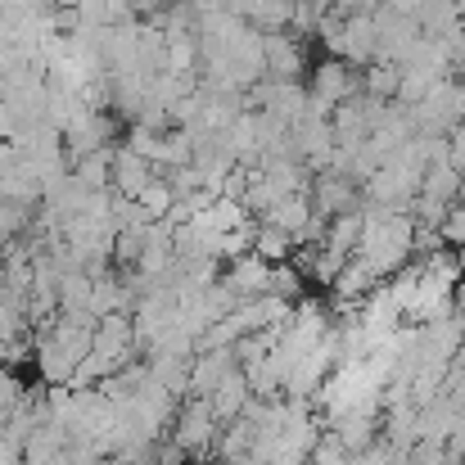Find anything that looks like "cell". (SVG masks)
I'll list each match as a JSON object with an SVG mask.
<instances>
[{
  "instance_id": "3957f363",
  "label": "cell",
  "mask_w": 465,
  "mask_h": 465,
  "mask_svg": "<svg viewBox=\"0 0 465 465\" xmlns=\"http://www.w3.org/2000/svg\"><path fill=\"white\" fill-rule=\"evenodd\" d=\"M158 176V163L150 158H141L136 150H127V145H118L114 150V172H109V190L118 194V199H136L150 181Z\"/></svg>"
},
{
  "instance_id": "8992f818",
  "label": "cell",
  "mask_w": 465,
  "mask_h": 465,
  "mask_svg": "<svg viewBox=\"0 0 465 465\" xmlns=\"http://www.w3.org/2000/svg\"><path fill=\"white\" fill-rule=\"evenodd\" d=\"M439 235H443V244H448V249H465V199H457V203L443 213Z\"/></svg>"
},
{
  "instance_id": "52a82bcc",
  "label": "cell",
  "mask_w": 465,
  "mask_h": 465,
  "mask_svg": "<svg viewBox=\"0 0 465 465\" xmlns=\"http://www.w3.org/2000/svg\"><path fill=\"white\" fill-rule=\"evenodd\" d=\"M127 5H132L136 18H150V23H154L163 9H172V0H127Z\"/></svg>"
},
{
  "instance_id": "277c9868",
  "label": "cell",
  "mask_w": 465,
  "mask_h": 465,
  "mask_svg": "<svg viewBox=\"0 0 465 465\" xmlns=\"http://www.w3.org/2000/svg\"><path fill=\"white\" fill-rule=\"evenodd\" d=\"M249 398H253V389H249V375H244L240 366H231V371L222 375V384L208 393V407H213V416L226 425V420H235V416L249 407Z\"/></svg>"
},
{
  "instance_id": "6da1fadb",
  "label": "cell",
  "mask_w": 465,
  "mask_h": 465,
  "mask_svg": "<svg viewBox=\"0 0 465 465\" xmlns=\"http://www.w3.org/2000/svg\"><path fill=\"white\" fill-rule=\"evenodd\" d=\"M217 430H222V420L213 416L208 398H181V402H176V416H172V443H176L190 461L213 457Z\"/></svg>"
},
{
  "instance_id": "ba28073f",
  "label": "cell",
  "mask_w": 465,
  "mask_h": 465,
  "mask_svg": "<svg viewBox=\"0 0 465 465\" xmlns=\"http://www.w3.org/2000/svg\"><path fill=\"white\" fill-rule=\"evenodd\" d=\"M154 465H163V461H154Z\"/></svg>"
},
{
  "instance_id": "7a4b0ae2",
  "label": "cell",
  "mask_w": 465,
  "mask_h": 465,
  "mask_svg": "<svg viewBox=\"0 0 465 465\" xmlns=\"http://www.w3.org/2000/svg\"><path fill=\"white\" fill-rule=\"evenodd\" d=\"M222 267H226L222 285H226L235 299H253V294H267V290H272V267H276V262L258 258L253 249L240 253V258H231V262H222Z\"/></svg>"
},
{
  "instance_id": "5b68a950",
  "label": "cell",
  "mask_w": 465,
  "mask_h": 465,
  "mask_svg": "<svg viewBox=\"0 0 465 465\" xmlns=\"http://www.w3.org/2000/svg\"><path fill=\"white\" fill-rule=\"evenodd\" d=\"M253 253L267 258V262H290V253H294V235H285L281 226H272V222L258 217V226H253Z\"/></svg>"
}]
</instances>
